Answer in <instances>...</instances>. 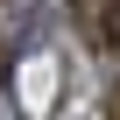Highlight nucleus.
<instances>
[{
	"label": "nucleus",
	"mask_w": 120,
	"mask_h": 120,
	"mask_svg": "<svg viewBox=\"0 0 120 120\" xmlns=\"http://www.w3.org/2000/svg\"><path fill=\"white\" fill-rule=\"evenodd\" d=\"M106 120H120V78L106 85Z\"/></svg>",
	"instance_id": "nucleus-1"
},
{
	"label": "nucleus",
	"mask_w": 120,
	"mask_h": 120,
	"mask_svg": "<svg viewBox=\"0 0 120 120\" xmlns=\"http://www.w3.org/2000/svg\"><path fill=\"white\" fill-rule=\"evenodd\" d=\"M0 78H7V35H0Z\"/></svg>",
	"instance_id": "nucleus-2"
}]
</instances>
